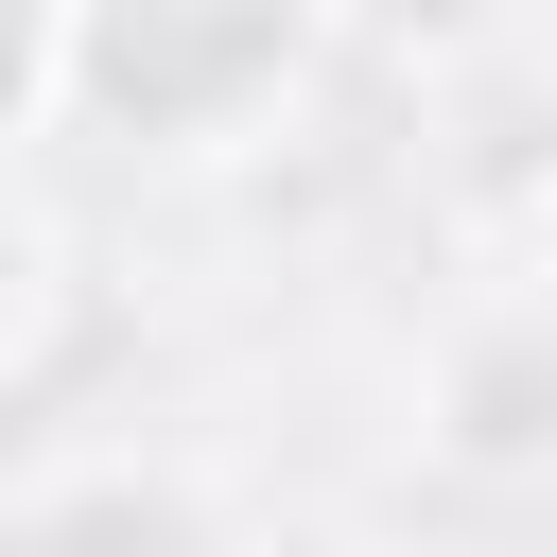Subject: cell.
Instances as JSON below:
<instances>
[{
	"label": "cell",
	"mask_w": 557,
	"mask_h": 557,
	"mask_svg": "<svg viewBox=\"0 0 557 557\" xmlns=\"http://www.w3.org/2000/svg\"><path fill=\"white\" fill-rule=\"evenodd\" d=\"M313 87H331V17L296 0H70L52 17V139L157 157V174H226L296 139Z\"/></svg>",
	"instance_id": "1"
},
{
	"label": "cell",
	"mask_w": 557,
	"mask_h": 557,
	"mask_svg": "<svg viewBox=\"0 0 557 557\" xmlns=\"http://www.w3.org/2000/svg\"><path fill=\"white\" fill-rule=\"evenodd\" d=\"M0 557H244V522H226V487L174 470V453H87V470H52V487L0 522Z\"/></svg>",
	"instance_id": "3"
},
{
	"label": "cell",
	"mask_w": 557,
	"mask_h": 557,
	"mask_svg": "<svg viewBox=\"0 0 557 557\" xmlns=\"http://www.w3.org/2000/svg\"><path fill=\"white\" fill-rule=\"evenodd\" d=\"M522 278H540V296H557V209H540V261H522Z\"/></svg>",
	"instance_id": "6"
},
{
	"label": "cell",
	"mask_w": 557,
	"mask_h": 557,
	"mask_svg": "<svg viewBox=\"0 0 557 557\" xmlns=\"http://www.w3.org/2000/svg\"><path fill=\"white\" fill-rule=\"evenodd\" d=\"M52 139V17H0V157Z\"/></svg>",
	"instance_id": "5"
},
{
	"label": "cell",
	"mask_w": 557,
	"mask_h": 557,
	"mask_svg": "<svg viewBox=\"0 0 557 557\" xmlns=\"http://www.w3.org/2000/svg\"><path fill=\"white\" fill-rule=\"evenodd\" d=\"M418 453L470 487H557V296L487 278L418 366Z\"/></svg>",
	"instance_id": "2"
},
{
	"label": "cell",
	"mask_w": 557,
	"mask_h": 557,
	"mask_svg": "<svg viewBox=\"0 0 557 557\" xmlns=\"http://www.w3.org/2000/svg\"><path fill=\"white\" fill-rule=\"evenodd\" d=\"M35 348H52V226L0 191V383H17Z\"/></svg>",
	"instance_id": "4"
}]
</instances>
